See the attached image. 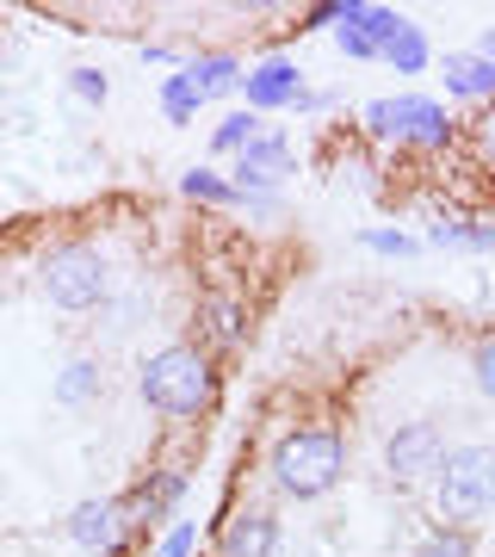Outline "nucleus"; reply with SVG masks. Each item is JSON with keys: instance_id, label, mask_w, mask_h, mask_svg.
I'll use <instances>...</instances> for the list:
<instances>
[{"instance_id": "20", "label": "nucleus", "mask_w": 495, "mask_h": 557, "mask_svg": "<svg viewBox=\"0 0 495 557\" xmlns=\"http://www.w3.org/2000/svg\"><path fill=\"white\" fill-rule=\"evenodd\" d=\"M366 248H378V255H416V242L403 230H366Z\"/></svg>"}, {"instance_id": "25", "label": "nucleus", "mask_w": 495, "mask_h": 557, "mask_svg": "<svg viewBox=\"0 0 495 557\" xmlns=\"http://www.w3.org/2000/svg\"><path fill=\"white\" fill-rule=\"evenodd\" d=\"M477 137H483V156H490V161H495V106H490V119L477 124Z\"/></svg>"}, {"instance_id": "26", "label": "nucleus", "mask_w": 495, "mask_h": 557, "mask_svg": "<svg viewBox=\"0 0 495 557\" xmlns=\"http://www.w3.org/2000/svg\"><path fill=\"white\" fill-rule=\"evenodd\" d=\"M483 57H490V62H495V32H490V50H483Z\"/></svg>"}, {"instance_id": "11", "label": "nucleus", "mask_w": 495, "mask_h": 557, "mask_svg": "<svg viewBox=\"0 0 495 557\" xmlns=\"http://www.w3.org/2000/svg\"><path fill=\"white\" fill-rule=\"evenodd\" d=\"M446 87L458 100H495V62L490 57H446Z\"/></svg>"}, {"instance_id": "10", "label": "nucleus", "mask_w": 495, "mask_h": 557, "mask_svg": "<svg viewBox=\"0 0 495 557\" xmlns=\"http://www.w3.org/2000/svg\"><path fill=\"white\" fill-rule=\"evenodd\" d=\"M279 552V527L273 515H236L223 533V557H273Z\"/></svg>"}, {"instance_id": "4", "label": "nucleus", "mask_w": 495, "mask_h": 557, "mask_svg": "<svg viewBox=\"0 0 495 557\" xmlns=\"http://www.w3.org/2000/svg\"><path fill=\"white\" fill-rule=\"evenodd\" d=\"M44 298L57 310H87V304L106 298V255L87 248V242H69L44 260Z\"/></svg>"}, {"instance_id": "5", "label": "nucleus", "mask_w": 495, "mask_h": 557, "mask_svg": "<svg viewBox=\"0 0 495 557\" xmlns=\"http://www.w3.org/2000/svg\"><path fill=\"white\" fill-rule=\"evenodd\" d=\"M366 124H372V137H416V143H428V149L453 143L446 106L416 100V94H403V100H372L366 106Z\"/></svg>"}, {"instance_id": "7", "label": "nucleus", "mask_w": 495, "mask_h": 557, "mask_svg": "<svg viewBox=\"0 0 495 557\" xmlns=\"http://www.w3.org/2000/svg\"><path fill=\"white\" fill-rule=\"evenodd\" d=\"M279 174H292V149H285V137H255L248 149L236 156V199H248V193H260V186H273Z\"/></svg>"}, {"instance_id": "9", "label": "nucleus", "mask_w": 495, "mask_h": 557, "mask_svg": "<svg viewBox=\"0 0 495 557\" xmlns=\"http://www.w3.org/2000/svg\"><path fill=\"white\" fill-rule=\"evenodd\" d=\"M119 515H124V502H81L75 515H69V539L87 545V552H99V545H112L124 533Z\"/></svg>"}, {"instance_id": "24", "label": "nucleus", "mask_w": 495, "mask_h": 557, "mask_svg": "<svg viewBox=\"0 0 495 557\" xmlns=\"http://www.w3.org/2000/svg\"><path fill=\"white\" fill-rule=\"evenodd\" d=\"M211 335H218V341H236V310H230V304H218V310H211Z\"/></svg>"}, {"instance_id": "12", "label": "nucleus", "mask_w": 495, "mask_h": 557, "mask_svg": "<svg viewBox=\"0 0 495 557\" xmlns=\"http://www.w3.org/2000/svg\"><path fill=\"white\" fill-rule=\"evenodd\" d=\"M180 75L198 87V100H218V94H236V87H242L236 57H198V62H186Z\"/></svg>"}, {"instance_id": "21", "label": "nucleus", "mask_w": 495, "mask_h": 557, "mask_svg": "<svg viewBox=\"0 0 495 557\" xmlns=\"http://www.w3.org/2000/svg\"><path fill=\"white\" fill-rule=\"evenodd\" d=\"M69 87H75V94H81L87 106L106 100V75H99V69H75V81H69Z\"/></svg>"}, {"instance_id": "16", "label": "nucleus", "mask_w": 495, "mask_h": 557, "mask_svg": "<svg viewBox=\"0 0 495 557\" xmlns=\"http://www.w3.org/2000/svg\"><path fill=\"white\" fill-rule=\"evenodd\" d=\"M180 193H186V199H205V205H236V186L218 180L211 168H193V174L180 180Z\"/></svg>"}, {"instance_id": "17", "label": "nucleus", "mask_w": 495, "mask_h": 557, "mask_svg": "<svg viewBox=\"0 0 495 557\" xmlns=\"http://www.w3.org/2000/svg\"><path fill=\"white\" fill-rule=\"evenodd\" d=\"M94 391H99V366L94 359H75V366L57 379V403H87Z\"/></svg>"}, {"instance_id": "3", "label": "nucleus", "mask_w": 495, "mask_h": 557, "mask_svg": "<svg viewBox=\"0 0 495 557\" xmlns=\"http://www.w3.org/2000/svg\"><path fill=\"white\" fill-rule=\"evenodd\" d=\"M341 465H347V453H341V440L329 434V428H297V434L279 440V453H273L279 490L297 496V502L329 496L335 478H341Z\"/></svg>"}, {"instance_id": "14", "label": "nucleus", "mask_w": 495, "mask_h": 557, "mask_svg": "<svg viewBox=\"0 0 495 557\" xmlns=\"http://www.w3.org/2000/svg\"><path fill=\"white\" fill-rule=\"evenodd\" d=\"M440 248H495V223H471V218H440L434 223Z\"/></svg>"}, {"instance_id": "22", "label": "nucleus", "mask_w": 495, "mask_h": 557, "mask_svg": "<svg viewBox=\"0 0 495 557\" xmlns=\"http://www.w3.org/2000/svg\"><path fill=\"white\" fill-rule=\"evenodd\" d=\"M156 557H193V520H180L174 533L161 539V552Z\"/></svg>"}, {"instance_id": "13", "label": "nucleus", "mask_w": 495, "mask_h": 557, "mask_svg": "<svg viewBox=\"0 0 495 557\" xmlns=\"http://www.w3.org/2000/svg\"><path fill=\"white\" fill-rule=\"evenodd\" d=\"M378 57L391 62L396 75H421V69H428V38H421V25H403V32H396Z\"/></svg>"}, {"instance_id": "1", "label": "nucleus", "mask_w": 495, "mask_h": 557, "mask_svg": "<svg viewBox=\"0 0 495 557\" xmlns=\"http://www.w3.org/2000/svg\"><path fill=\"white\" fill-rule=\"evenodd\" d=\"M434 508L453 533H471L495 515V446H458L434 471Z\"/></svg>"}, {"instance_id": "15", "label": "nucleus", "mask_w": 495, "mask_h": 557, "mask_svg": "<svg viewBox=\"0 0 495 557\" xmlns=\"http://www.w3.org/2000/svg\"><path fill=\"white\" fill-rule=\"evenodd\" d=\"M198 106H205V100H198V87H193L186 75H168V81H161V112H168L174 124H193Z\"/></svg>"}, {"instance_id": "6", "label": "nucleus", "mask_w": 495, "mask_h": 557, "mask_svg": "<svg viewBox=\"0 0 495 557\" xmlns=\"http://www.w3.org/2000/svg\"><path fill=\"white\" fill-rule=\"evenodd\" d=\"M440 458H446V440H440L434 421H409V428H396L391 446H384V465H391V478H396V483L434 478Z\"/></svg>"}, {"instance_id": "19", "label": "nucleus", "mask_w": 495, "mask_h": 557, "mask_svg": "<svg viewBox=\"0 0 495 557\" xmlns=\"http://www.w3.org/2000/svg\"><path fill=\"white\" fill-rule=\"evenodd\" d=\"M416 557H471V533H453V527H440Z\"/></svg>"}, {"instance_id": "18", "label": "nucleus", "mask_w": 495, "mask_h": 557, "mask_svg": "<svg viewBox=\"0 0 495 557\" xmlns=\"http://www.w3.org/2000/svg\"><path fill=\"white\" fill-rule=\"evenodd\" d=\"M255 137H260L255 112H230V119L218 124V137H211V143H218L223 156H242V149H248V143H255Z\"/></svg>"}, {"instance_id": "2", "label": "nucleus", "mask_w": 495, "mask_h": 557, "mask_svg": "<svg viewBox=\"0 0 495 557\" xmlns=\"http://www.w3.org/2000/svg\"><path fill=\"white\" fill-rule=\"evenodd\" d=\"M137 391L161 416H198L211 403V391H218V372H211V359L198 347H161V354L143 359Z\"/></svg>"}, {"instance_id": "8", "label": "nucleus", "mask_w": 495, "mask_h": 557, "mask_svg": "<svg viewBox=\"0 0 495 557\" xmlns=\"http://www.w3.org/2000/svg\"><path fill=\"white\" fill-rule=\"evenodd\" d=\"M242 94H248V112H279V106L304 100V75L292 62H260V69L242 75Z\"/></svg>"}, {"instance_id": "23", "label": "nucleus", "mask_w": 495, "mask_h": 557, "mask_svg": "<svg viewBox=\"0 0 495 557\" xmlns=\"http://www.w3.org/2000/svg\"><path fill=\"white\" fill-rule=\"evenodd\" d=\"M477 384H483V391L495 397V335L483 341V347H477Z\"/></svg>"}]
</instances>
